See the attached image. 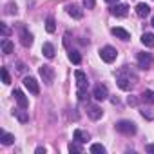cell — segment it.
I'll return each mask as SVG.
<instances>
[{"label": "cell", "mask_w": 154, "mask_h": 154, "mask_svg": "<svg viewBox=\"0 0 154 154\" xmlns=\"http://www.w3.org/2000/svg\"><path fill=\"white\" fill-rule=\"evenodd\" d=\"M116 84H118V87H120V89H123V91H131V89H132L131 76H125L123 72H120V74H118V80H116Z\"/></svg>", "instance_id": "obj_5"}, {"label": "cell", "mask_w": 154, "mask_h": 154, "mask_svg": "<svg viewBox=\"0 0 154 154\" xmlns=\"http://www.w3.org/2000/svg\"><path fill=\"white\" fill-rule=\"evenodd\" d=\"M69 150H71V152H76V154H80V152H82V147L76 145V143H69Z\"/></svg>", "instance_id": "obj_28"}, {"label": "cell", "mask_w": 154, "mask_h": 154, "mask_svg": "<svg viewBox=\"0 0 154 154\" xmlns=\"http://www.w3.org/2000/svg\"><path fill=\"white\" fill-rule=\"evenodd\" d=\"M69 60H71L72 63L78 65V63L82 62V56H80V53H78V51H72V49H71V51H69Z\"/></svg>", "instance_id": "obj_23"}, {"label": "cell", "mask_w": 154, "mask_h": 154, "mask_svg": "<svg viewBox=\"0 0 154 154\" xmlns=\"http://www.w3.org/2000/svg\"><path fill=\"white\" fill-rule=\"evenodd\" d=\"M141 44L145 47H154V35L152 33H143L141 35Z\"/></svg>", "instance_id": "obj_20"}, {"label": "cell", "mask_w": 154, "mask_h": 154, "mask_svg": "<svg viewBox=\"0 0 154 154\" xmlns=\"http://www.w3.org/2000/svg\"><path fill=\"white\" fill-rule=\"evenodd\" d=\"M74 78H76V84H78V87H87V76L84 71H74Z\"/></svg>", "instance_id": "obj_16"}, {"label": "cell", "mask_w": 154, "mask_h": 154, "mask_svg": "<svg viewBox=\"0 0 154 154\" xmlns=\"http://www.w3.org/2000/svg\"><path fill=\"white\" fill-rule=\"evenodd\" d=\"M24 85L27 87V91L31 93V94H38L40 93V87H38V82L33 78V76H26L24 78Z\"/></svg>", "instance_id": "obj_8"}, {"label": "cell", "mask_w": 154, "mask_h": 154, "mask_svg": "<svg viewBox=\"0 0 154 154\" xmlns=\"http://www.w3.org/2000/svg\"><path fill=\"white\" fill-rule=\"evenodd\" d=\"M100 56H102V60H103V62L111 63V62H114V60H116L118 53H116V49H114V47L105 45V47H102V49H100Z\"/></svg>", "instance_id": "obj_2"}, {"label": "cell", "mask_w": 154, "mask_h": 154, "mask_svg": "<svg viewBox=\"0 0 154 154\" xmlns=\"http://www.w3.org/2000/svg\"><path fill=\"white\" fill-rule=\"evenodd\" d=\"M149 13H150V8H149L147 4H138V6H136V15H138V17L145 18V17H149Z\"/></svg>", "instance_id": "obj_18"}, {"label": "cell", "mask_w": 154, "mask_h": 154, "mask_svg": "<svg viewBox=\"0 0 154 154\" xmlns=\"http://www.w3.org/2000/svg\"><path fill=\"white\" fill-rule=\"evenodd\" d=\"M40 76L44 78V82H45L47 85H51V84L54 82V69H53L51 65H42V67H40Z\"/></svg>", "instance_id": "obj_3"}, {"label": "cell", "mask_w": 154, "mask_h": 154, "mask_svg": "<svg viewBox=\"0 0 154 154\" xmlns=\"http://www.w3.org/2000/svg\"><path fill=\"white\" fill-rule=\"evenodd\" d=\"M141 102H145V103H154V91H143L141 93Z\"/></svg>", "instance_id": "obj_21"}, {"label": "cell", "mask_w": 154, "mask_h": 154, "mask_svg": "<svg viewBox=\"0 0 154 154\" xmlns=\"http://www.w3.org/2000/svg\"><path fill=\"white\" fill-rule=\"evenodd\" d=\"M116 131L122 132V134H125V136H132V134H136L138 127H136V123L131 122V120H120V122L116 123Z\"/></svg>", "instance_id": "obj_1"}, {"label": "cell", "mask_w": 154, "mask_h": 154, "mask_svg": "<svg viewBox=\"0 0 154 154\" xmlns=\"http://www.w3.org/2000/svg\"><path fill=\"white\" fill-rule=\"evenodd\" d=\"M65 9H67V15L72 17V18H82V17H84V11L76 6V4H69Z\"/></svg>", "instance_id": "obj_10"}, {"label": "cell", "mask_w": 154, "mask_h": 154, "mask_svg": "<svg viewBox=\"0 0 154 154\" xmlns=\"http://www.w3.org/2000/svg\"><path fill=\"white\" fill-rule=\"evenodd\" d=\"M35 152H36V154H45V149H44V147H36Z\"/></svg>", "instance_id": "obj_33"}, {"label": "cell", "mask_w": 154, "mask_h": 154, "mask_svg": "<svg viewBox=\"0 0 154 154\" xmlns=\"http://www.w3.org/2000/svg\"><path fill=\"white\" fill-rule=\"evenodd\" d=\"M127 102H129V105H136L138 102H136V98H132V96H129L127 98Z\"/></svg>", "instance_id": "obj_31"}, {"label": "cell", "mask_w": 154, "mask_h": 154, "mask_svg": "<svg viewBox=\"0 0 154 154\" xmlns=\"http://www.w3.org/2000/svg\"><path fill=\"white\" fill-rule=\"evenodd\" d=\"M13 141H15V136L13 134H9L6 131H0V143H2V145H11Z\"/></svg>", "instance_id": "obj_17"}, {"label": "cell", "mask_w": 154, "mask_h": 154, "mask_svg": "<svg viewBox=\"0 0 154 154\" xmlns=\"http://www.w3.org/2000/svg\"><path fill=\"white\" fill-rule=\"evenodd\" d=\"M105 2H109V4H116L118 0H105Z\"/></svg>", "instance_id": "obj_35"}, {"label": "cell", "mask_w": 154, "mask_h": 154, "mask_svg": "<svg viewBox=\"0 0 154 154\" xmlns=\"http://www.w3.org/2000/svg\"><path fill=\"white\" fill-rule=\"evenodd\" d=\"M145 150H149V152H154V145H152V143H150V145H147V147H145Z\"/></svg>", "instance_id": "obj_34"}, {"label": "cell", "mask_w": 154, "mask_h": 154, "mask_svg": "<svg viewBox=\"0 0 154 154\" xmlns=\"http://www.w3.org/2000/svg\"><path fill=\"white\" fill-rule=\"evenodd\" d=\"M93 96H94V100H98V102H103V100H107V96H109V91H107V87H105V85L98 84V85L94 87V91H93Z\"/></svg>", "instance_id": "obj_7"}, {"label": "cell", "mask_w": 154, "mask_h": 154, "mask_svg": "<svg viewBox=\"0 0 154 154\" xmlns=\"http://www.w3.org/2000/svg\"><path fill=\"white\" fill-rule=\"evenodd\" d=\"M6 13H9V15H17V6H15V4H8Z\"/></svg>", "instance_id": "obj_29"}, {"label": "cell", "mask_w": 154, "mask_h": 154, "mask_svg": "<svg viewBox=\"0 0 154 154\" xmlns=\"http://www.w3.org/2000/svg\"><path fill=\"white\" fill-rule=\"evenodd\" d=\"M127 13H129V6L127 4H116V6L111 8V15L112 17H118V18L127 17Z\"/></svg>", "instance_id": "obj_6"}, {"label": "cell", "mask_w": 154, "mask_h": 154, "mask_svg": "<svg viewBox=\"0 0 154 154\" xmlns=\"http://www.w3.org/2000/svg\"><path fill=\"white\" fill-rule=\"evenodd\" d=\"M20 42H22V45H24V47H29V45L33 44V36H31V33H27V29H26V27H22V29H20Z\"/></svg>", "instance_id": "obj_12"}, {"label": "cell", "mask_w": 154, "mask_h": 154, "mask_svg": "<svg viewBox=\"0 0 154 154\" xmlns=\"http://www.w3.org/2000/svg\"><path fill=\"white\" fill-rule=\"evenodd\" d=\"M2 35H4V36H8V35H9V29H8L4 24H2Z\"/></svg>", "instance_id": "obj_32"}, {"label": "cell", "mask_w": 154, "mask_h": 154, "mask_svg": "<svg viewBox=\"0 0 154 154\" xmlns=\"http://www.w3.org/2000/svg\"><path fill=\"white\" fill-rule=\"evenodd\" d=\"M72 138H74V141H78V143H85V141H89V134H87L85 131H82V129H74Z\"/></svg>", "instance_id": "obj_11"}, {"label": "cell", "mask_w": 154, "mask_h": 154, "mask_svg": "<svg viewBox=\"0 0 154 154\" xmlns=\"http://www.w3.org/2000/svg\"><path fill=\"white\" fill-rule=\"evenodd\" d=\"M91 152L93 154H105V147L102 143H93L91 145Z\"/></svg>", "instance_id": "obj_25"}, {"label": "cell", "mask_w": 154, "mask_h": 154, "mask_svg": "<svg viewBox=\"0 0 154 154\" xmlns=\"http://www.w3.org/2000/svg\"><path fill=\"white\" fill-rule=\"evenodd\" d=\"M2 51H4L6 54H11V53H13V42L8 40V38H4V40H2Z\"/></svg>", "instance_id": "obj_22"}, {"label": "cell", "mask_w": 154, "mask_h": 154, "mask_svg": "<svg viewBox=\"0 0 154 154\" xmlns=\"http://www.w3.org/2000/svg\"><path fill=\"white\" fill-rule=\"evenodd\" d=\"M94 4H96V0H84V6H85L87 9H93Z\"/></svg>", "instance_id": "obj_30"}, {"label": "cell", "mask_w": 154, "mask_h": 154, "mask_svg": "<svg viewBox=\"0 0 154 154\" xmlns=\"http://www.w3.org/2000/svg\"><path fill=\"white\" fill-rule=\"evenodd\" d=\"M2 80H4V84H6V85H9V84H11L9 72H8V69H6V67H2Z\"/></svg>", "instance_id": "obj_27"}, {"label": "cell", "mask_w": 154, "mask_h": 154, "mask_svg": "<svg viewBox=\"0 0 154 154\" xmlns=\"http://www.w3.org/2000/svg\"><path fill=\"white\" fill-rule=\"evenodd\" d=\"M76 94H78V100H85L87 98V87H78V93H76Z\"/></svg>", "instance_id": "obj_26"}, {"label": "cell", "mask_w": 154, "mask_h": 154, "mask_svg": "<svg viewBox=\"0 0 154 154\" xmlns=\"http://www.w3.org/2000/svg\"><path fill=\"white\" fill-rule=\"evenodd\" d=\"M152 27H154V17H152Z\"/></svg>", "instance_id": "obj_36"}, {"label": "cell", "mask_w": 154, "mask_h": 154, "mask_svg": "<svg viewBox=\"0 0 154 154\" xmlns=\"http://www.w3.org/2000/svg\"><path fill=\"white\" fill-rule=\"evenodd\" d=\"M13 116H15L20 123H27V122H29V114H27V111H26L24 107L15 109V111H13Z\"/></svg>", "instance_id": "obj_9"}, {"label": "cell", "mask_w": 154, "mask_h": 154, "mask_svg": "<svg viewBox=\"0 0 154 154\" xmlns=\"http://www.w3.org/2000/svg\"><path fill=\"white\" fill-rule=\"evenodd\" d=\"M45 29H47V33H54V29H56V22H54L53 17H49V18L45 20Z\"/></svg>", "instance_id": "obj_24"}, {"label": "cell", "mask_w": 154, "mask_h": 154, "mask_svg": "<svg viewBox=\"0 0 154 154\" xmlns=\"http://www.w3.org/2000/svg\"><path fill=\"white\" fill-rule=\"evenodd\" d=\"M13 96H15V100H17V103H18V107H27L29 105V102H27V98H26V94L20 91V89H17L15 93H13Z\"/></svg>", "instance_id": "obj_13"}, {"label": "cell", "mask_w": 154, "mask_h": 154, "mask_svg": "<svg viewBox=\"0 0 154 154\" xmlns=\"http://www.w3.org/2000/svg\"><path fill=\"white\" fill-rule=\"evenodd\" d=\"M87 114H89L91 120H100L103 112H102V109L98 105H87Z\"/></svg>", "instance_id": "obj_14"}, {"label": "cell", "mask_w": 154, "mask_h": 154, "mask_svg": "<svg viewBox=\"0 0 154 154\" xmlns=\"http://www.w3.org/2000/svg\"><path fill=\"white\" fill-rule=\"evenodd\" d=\"M112 35H114L116 38H120V40H123V42L131 40V35H129V31H125L123 27H112Z\"/></svg>", "instance_id": "obj_15"}, {"label": "cell", "mask_w": 154, "mask_h": 154, "mask_svg": "<svg viewBox=\"0 0 154 154\" xmlns=\"http://www.w3.org/2000/svg\"><path fill=\"white\" fill-rule=\"evenodd\" d=\"M138 65H140V69H150L152 67V54L150 53H140L138 54Z\"/></svg>", "instance_id": "obj_4"}, {"label": "cell", "mask_w": 154, "mask_h": 154, "mask_svg": "<svg viewBox=\"0 0 154 154\" xmlns=\"http://www.w3.org/2000/svg\"><path fill=\"white\" fill-rule=\"evenodd\" d=\"M42 53H44L45 58H54V47H53V44L45 42V44L42 45Z\"/></svg>", "instance_id": "obj_19"}]
</instances>
